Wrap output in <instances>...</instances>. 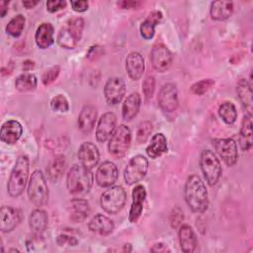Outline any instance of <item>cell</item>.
Masks as SVG:
<instances>
[{
  "label": "cell",
  "instance_id": "obj_18",
  "mask_svg": "<svg viewBox=\"0 0 253 253\" xmlns=\"http://www.w3.org/2000/svg\"><path fill=\"white\" fill-rule=\"evenodd\" d=\"M97 109L92 105H86L82 108L78 116V128L82 133H90L94 128L97 120Z\"/></svg>",
  "mask_w": 253,
  "mask_h": 253
},
{
  "label": "cell",
  "instance_id": "obj_31",
  "mask_svg": "<svg viewBox=\"0 0 253 253\" xmlns=\"http://www.w3.org/2000/svg\"><path fill=\"white\" fill-rule=\"evenodd\" d=\"M252 120L251 116L247 115L242 121L239 133V144L242 150H249L252 147Z\"/></svg>",
  "mask_w": 253,
  "mask_h": 253
},
{
  "label": "cell",
  "instance_id": "obj_17",
  "mask_svg": "<svg viewBox=\"0 0 253 253\" xmlns=\"http://www.w3.org/2000/svg\"><path fill=\"white\" fill-rule=\"evenodd\" d=\"M132 203L129 209L128 220L130 222H136L140 217L143 210V203L146 197L145 188L142 185H136L131 193Z\"/></svg>",
  "mask_w": 253,
  "mask_h": 253
},
{
  "label": "cell",
  "instance_id": "obj_35",
  "mask_svg": "<svg viewBox=\"0 0 253 253\" xmlns=\"http://www.w3.org/2000/svg\"><path fill=\"white\" fill-rule=\"evenodd\" d=\"M25 22H26V19L23 15L21 14L16 15L9 21V23L6 26L7 34H9L13 38H18L19 36H21L24 30Z\"/></svg>",
  "mask_w": 253,
  "mask_h": 253
},
{
  "label": "cell",
  "instance_id": "obj_24",
  "mask_svg": "<svg viewBox=\"0 0 253 253\" xmlns=\"http://www.w3.org/2000/svg\"><path fill=\"white\" fill-rule=\"evenodd\" d=\"M90 213L89 203L80 198H74L70 202V219L73 222H81Z\"/></svg>",
  "mask_w": 253,
  "mask_h": 253
},
{
  "label": "cell",
  "instance_id": "obj_52",
  "mask_svg": "<svg viewBox=\"0 0 253 253\" xmlns=\"http://www.w3.org/2000/svg\"><path fill=\"white\" fill-rule=\"evenodd\" d=\"M34 62L31 61V60H26L24 63H23V69L24 70H30L34 67Z\"/></svg>",
  "mask_w": 253,
  "mask_h": 253
},
{
  "label": "cell",
  "instance_id": "obj_20",
  "mask_svg": "<svg viewBox=\"0 0 253 253\" xmlns=\"http://www.w3.org/2000/svg\"><path fill=\"white\" fill-rule=\"evenodd\" d=\"M88 227L90 231L95 234L106 236L113 232L115 224L111 218L108 216L98 213L92 217V219L88 223Z\"/></svg>",
  "mask_w": 253,
  "mask_h": 253
},
{
  "label": "cell",
  "instance_id": "obj_33",
  "mask_svg": "<svg viewBox=\"0 0 253 253\" xmlns=\"http://www.w3.org/2000/svg\"><path fill=\"white\" fill-rule=\"evenodd\" d=\"M37 84V77L32 73H23L19 75L15 81V87L20 92L33 91L36 89Z\"/></svg>",
  "mask_w": 253,
  "mask_h": 253
},
{
  "label": "cell",
  "instance_id": "obj_4",
  "mask_svg": "<svg viewBox=\"0 0 253 253\" xmlns=\"http://www.w3.org/2000/svg\"><path fill=\"white\" fill-rule=\"evenodd\" d=\"M131 141V132L127 126L121 125L114 130L108 143L109 153L115 158H122L127 152Z\"/></svg>",
  "mask_w": 253,
  "mask_h": 253
},
{
  "label": "cell",
  "instance_id": "obj_8",
  "mask_svg": "<svg viewBox=\"0 0 253 253\" xmlns=\"http://www.w3.org/2000/svg\"><path fill=\"white\" fill-rule=\"evenodd\" d=\"M148 169L147 159L140 154L133 156L127 163L125 172L124 178L127 185H133L141 181L146 175Z\"/></svg>",
  "mask_w": 253,
  "mask_h": 253
},
{
  "label": "cell",
  "instance_id": "obj_25",
  "mask_svg": "<svg viewBox=\"0 0 253 253\" xmlns=\"http://www.w3.org/2000/svg\"><path fill=\"white\" fill-rule=\"evenodd\" d=\"M140 104H141V99L138 93L134 92L128 95L123 103V107H122L123 119L126 122L131 121L137 115L140 108Z\"/></svg>",
  "mask_w": 253,
  "mask_h": 253
},
{
  "label": "cell",
  "instance_id": "obj_39",
  "mask_svg": "<svg viewBox=\"0 0 253 253\" xmlns=\"http://www.w3.org/2000/svg\"><path fill=\"white\" fill-rule=\"evenodd\" d=\"M50 108L54 112L59 113H65L69 110V104L65 96L58 94L55 97H53L50 101Z\"/></svg>",
  "mask_w": 253,
  "mask_h": 253
},
{
  "label": "cell",
  "instance_id": "obj_10",
  "mask_svg": "<svg viewBox=\"0 0 253 253\" xmlns=\"http://www.w3.org/2000/svg\"><path fill=\"white\" fill-rule=\"evenodd\" d=\"M158 104L165 113L175 112L178 108V91L173 83L164 84L158 93Z\"/></svg>",
  "mask_w": 253,
  "mask_h": 253
},
{
  "label": "cell",
  "instance_id": "obj_23",
  "mask_svg": "<svg viewBox=\"0 0 253 253\" xmlns=\"http://www.w3.org/2000/svg\"><path fill=\"white\" fill-rule=\"evenodd\" d=\"M53 34L54 29L50 23H42L40 25L35 34V41L37 45L42 49L49 47L54 42Z\"/></svg>",
  "mask_w": 253,
  "mask_h": 253
},
{
  "label": "cell",
  "instance_id": "obj_44",
  "mask_svg": "<svg viewBox=\"0 0 253 253\" xmlns=\"http://www.w3.org/2000/svg\"><path fill=\"white\" fill-rule=\"evenodd\" d=\"M56 242L59 246H63V245H71V246H74L78 243V240L72 236V235H69L67 233H61L57 236L56 238Z\"/></svg>",
  "mask_w": 253,
  "mask_h": 253
},
{
  "label": "cell",
  "instance_id": "obj_19",
  "mask_svg": "<svg viewBox=\"0 0 253 253\" xmlns=\"http://www.w3.org/2000/svg\"><path fill=\"white\" fill-rule=\"evenodd\" d=\"M23 133L22 125L15 120H10L2 125L0 131V138L7 144L16 143Z\"/></svg>",
  "mask_w": 253,
  "mask_h": 253
},
{
  "label": "cell",
  "instance_id": "obj_50",
  "mask_svg": "<svg viewBox=\"0 0 253 253\" xmlns=\"http://www.w3.org/2000/svg\"><path fill=\"white\" fill-rule=\"evenodd\" d=\"M8 1H1L0 2V15L1 17H4L6 13L8 12Z\"/></svg>",
  "mask_w": 253,
  "mask_h": 253
},
{
  "label": "cell",
  "instance_id": "obj_47",
  "mask_svg": "<svg viewBox=\"0 0 253 253\" xmlns=\"http://www.w3.org/2000/svg\"><path fill=\"white\" fill-rule=\"evenodd\" d=\"M103 53V48L100 45H93L90 47L88 53H87V57L89 59H96L97 57L101 56Z\"/></svg>",
  "mask_w": 253,
  "mask_h": 253
},
{
  "label": "cell",
  "instance_id": "obj_14",
  "mask_svg": "<svg viewBox=\"0 0 253 253\" xmlns=\"http://www.w3.org/2000/svg\"><path fill=\"white\" fill-rule=\"evenodd\" d=\"M22 214L18 209L3 206L0 210V229L2 232H10L21 222Z\"/></svg>",
  "mask_w": 253,
  "mask_h": 253
},
{
  "label": "cell",
  "instance_id": "obj_49",
  "mask_svg": "<svg viewBox=\"0 0 253 253\" xmlns=\"http://www.w3.org/2000/svg\"><path fill=\"white\" fill-rule=\"evenodd\" d=\"M151 252H170V249L164 243H155L151 249Z\"/></svg>",
  "mask_w": 253,
  "mask_h": 253
},
{
  "label": "cell",
  "instance_id": "obj_6",
  "mask_svg": "<svg viewBox=\"0 0 253 253\" xmlns=\"http://www.w3.org/2000/svg\"><path fill=\"white\" fill-rule=\"evenodd\" d=\"M126 200V193L122 186H112L106 190L100 199L101 208L108 213L116 214L123 210Z\"/></svg>",
  "mask_w": 253,
  "mask_h": 253
},
{
  "label": "cell",
  "instance_id": "obj_7",
  "mask_svg": "<svg viewBox=\"0 0 253 253\" xmlns=\"http://www.w3.org/2000/svg\"><path fill=\"white\" fill-rule=\"evenodd\" d=\"M200 166L208 184L210 186L215 185L221 176L222 169L218 158L211 150L205 149L202 151Z\"/></svg>",
  "mask_w": 253,
  "mask_h": 253
},
{
  "label": "cell",
  "instance_id": "obj_28",
  "mask_svg": "<svg viewBox=\"0 0 253 253\" xmlns=\"http://www.w3.org/2000/svg\"><path fill=\"white\" fill-rule=\"evenodd\" d=\"M162 13L160 11H152L148 17L140 24L139 31L145 40H150L153 38L155 33L156 25L161 21Z\"/></svg>",
  "mask_w": 253,
  "mask_h": 253
},
{
  "label": "cell",
  "instance_id": "obj_2",
  "mask_svg": "<svg viewBox=\"0 0 253 253\" xmlns=\"http://www.w3.org/2000/svg\"><path fill=\"white\" fill-rule=\"evenodd\" d=\"M93 174L91 169H88L84 165L74 164L68 171L66 177V186L68 192L73 196H83L92 188Z\"/></svg>",
  "mask_w": 253,
  "mask_h": 253
},
{
  "label": "cell",
  "instance_id": "obj_34",
  "mask_svg": "<svg viewBox=\"0 0 253 253\" xmlns=\"http://www.w3.org/2000/svg\"><path fill=\"white\" fill-rule=\"evenodd\" d=\"M218 115L226 125H232L237 118L234 104L231 102H223L218 108Z\"/></svg>",
  "mask_w": 253,
  "mask_h": 253
},
{
  "label": "cell",
  "instance_id": "obj_26",
  "mask_svg": "<svg viewBox=\"0 0 253 253\" xmlns=\"http://www.w3.org/2000/svg\"><path fill=\"white\" fill-rule=\"evenodd\" d=\"M211 17L215 21H223L229 18L233 13V3L231 1L218 0L211 4Z\"/></svg>",
  "mask_w": 253,
  "mask_h": 253
},
{
  "label": "cell",
  "instance_id": "obj_21",
  "mask_svg": "<svg viewBox=\"0 0 253 253\" xmlns=\"http://www.w3.org/2000/svg\"><path fill=\"white\" fill-rule=\"evenodd\" d=\"M144 59L139 52H130L126 60V68L128 76L132 80H138L141 78L144 72Z\"/></svg>",
  "mask_w": 253,
  "mask_h": 253
},
{
  "label": "cell",
  "instance_id": "obj_38",
  "mask_svg": "<svg viewBox=\"0 0 253 253\" xmlns=\"http://www.w3.org/2000/svg\"><path fill=\"white\" fill-rule=\"evenodd\" d=\"M152 131V124L148 121L140 123L136 128V141L139 143L145 142Z\"/></svg>",
  "mask_w": 253,
  "mask_h": 253
},
{
  "label": "cell",
  "instance_id": "obj_40",
  "mask_svg": "<svg viewBox=\"0 0 253 253\" xmlns=\"http://www.w3.org/2000/svg\"><path fill=\"white\" fill-rule=\"evenodd\" d=\"M214 84L212 79H203L194 83L191 87V92L196 95H203L209 91V89Z\"/></svg>",
  "mask_w": 253,
  "mask_h": 253
},
{
  "label": "cell",
  "instance_id": "obj_51",
  "mask_svg": "<svg viewBox=\"0 0 253 253\" xmlns=\"http://www.w3.org/2000/svg\"><path fill=\"white\" fill-rule=\"evenodd\" d=\"M40 3V1H34V0H29V1H23V5L27 8V9H32L34 8L36 5H38Z\"/></svg>",
  "mask_w": 253,
  "mask_h": 253
},
{
  "label": "cell",
  "instance_id": "obj_1",
  "mask_svg": "<svg viewBox=\"0 0 253 253\" xmlns=\"http://www.w3.org/2000/svg\"><path fill=\"white\" fill-rule=\"evenodd\" d=\"M185 201L192 211L202 213L207 211L209 206L208 191L203 180L198 175H191L188 177L185 190Z\"/></svg>",
  "mask_w": 253,
  "mask_h": 253
},
{
  "label": "cell",
  "instance_id": "obj_32",
  "mask_svg": "<svg viewBox=\"0 0 253 253\" xmlns=\"http://www.w3.org/2000/svg\"><path fill=\"white\" fill-rule=\"evenodd\" d=\"M65 168V158L63 155H56L53 157L47 167H46V174L48 176V179L52 182H57L64 171Z\"/></svg>",
  "mask_w": 253,
  "mask_h": 253
},
{
  "label": "cell",
  "instance_id": "obj_16",
  "mask_svg": "<svg viewBox=\"0 0 253 253\" xmlns=\"http://www.w3.org/2000/svg\"><path fill=\"white\" fill-rule=\"evenodd\" d=\"M77 155L80 163L88 169L94 168L100 159V153L97 146L89 141L83 142L79 146Z\"/></svg>",
  "mask_w": 253,
  "mask_h": 253
},
{
  "label": "cell",
  "instance_id": "obj_30",
  "mask_svg": "<svg viewBox=\"0 0 253 253\" xmlns=\"http://www.w3.org/2000/svg\"><path fill=\"white\" fill-rule=\"evenodd\" d=\"M237 94L243 107L246 109L249 116H252L253 101H252V88L246 79H241L237 84Z\"/></svg>",
  "mask_w": 253,
  "mask_h": 253
},
{
  "label": "cell",
  "instance_id": "obj_15",
  "mask_svg": "<svg viewBox=\"0 0 253 253\" xmlns=\"http://www.w3.org/2000/svg\"><path fill=\"white\" fill-rule=\"evenodd\" d=\"M117 117L114 113L108 112L101 116L96 128V138L99 142H105L111 137L116 129Z\"/></svg>",
  "mask_w": 253,
  "mask_h": 253
},
{
  "label": "cell",
  "instance_id": "obj_42",
  "mask_svg": "<svg viewBox=\"0 0 253 253\" xmlns=\"http://www.w3.org/2000/svg\"><path fill=\"white\" fill-rule=\"evenodd\" d=\"M155 89V80L151 75H147L142 82V91L146 98H151Z\"/></svg>",
  "mask_w": 253,
  "mask_h": 253
},
{
  "label": "cell",
  "instance_id": "obj_43",
  "mask_svg": "<svg viewBox=\"0 0 253 253\" xmlns=\"http://www.w3.org/2000/svg\"><path fill=\"white\" fill-rule=\"evenodd\" d=\"M184 219V214H183V211L182 210L179 208V207H175L171 213H170V217H169V220H170V224L173 228H177L181 225L182 221Z\"/></svg>",
  "mask_w": 253,
  "mask_h": 253
},
{
  "label": "cell",
  "instance_id": "obj_5",
  "mask_svg": "<svg viewBox=\"0 0 253 253\" xmlns=\"http://www.w3.org/2000/svg\"><path fill=\"white\" fill-rule=\"evenodd\" d=\"M28 197L36 207L44 206L48 200V188L41 170H35L28 185Z\"/></svg>",
  "mask_w": 253,
  "mask_h": 253
},
{
  "label": "cell",
  "instance_id": "obj_37",
  "mask_svg": "<svg viewBox=\"0 0 253 253\" xmlns=\"http://www.w3.org/2000/svg\"><path fill=\"white\" fill-rule=\"evenodd\" d=\"M66 27L69 30V32L72 34V36L75 38V40L77 42H79L81 40L82 32H83V28H84V21H83V19L80 18V17L71 18L67 22V26Z\"/></svg>",
  "mask_w": 253,
  "mask_h": 253
},
{
  "label": "cell",
  "instance_id": "obj_9",
  "mask_svg": "<svg viewBox=\"0 0 253 253\" xmlns=\"http://www.w3.org/2000/svg\"><path fill=\"white\" fill-rule=\"evenodd\" d=\"M212 145L227 166H233L238 158L236 142L232 138H215Z\"/></svg>",
  "mask_w": 253,
  "mask_h": 253
},
{
  "label": "cell",
  "instance_id": "obj_48",
  "mask_svg": "<svg viewBox=\"0 0 253 253\" xmlns=\"http://www.w3.org/2000/svg\"><path fill=\"white\" fill-rule=\"evenodd\" d=\"M141 2L139 1H121L118 2V5L123 9H130V8H137Z\"/></svg>",
  "mask_w": 253,
  "mask_h": 253
},
{
  "label": "cell",
  "instance_id": "obj_29",
  "mask_svg": "<svg viewBox=\"0 0 253 253\" xmlns=\"http://www.w3.org/2000/svg\"><path fill=\"white\" fill-rule=\"evenodd\" d=\"M167 151V140L163 133L159 132L154 134L148 146L146 147V153L150 158H157Z\"/></svg>",
  "mask_w": 253,
  "mask_h": 253
},
{
  "label": "cell",
  "instance_id": "obj_36",
  "mask_svg": "<svg viewBox=\"0 0 253 253\" xmlns=\"http://www.w3.org/2000/svg\"><path fill=\"white\" fill-rule=\"evenodd\" d=\"M57 43L63 47V48H67V49H72L76 46L77 44V41L75 40V38L72 36V34L69 32V30L67 29V27L61 28L58 35H57Z\"/></svg>",
  "mask_w": 253,
  "mask_h": 253
},
{
  "label": "cell",
  "instance_id": "obj_45",
  "mask_svg": "<svg viewBox=\"0 0 253 253\" xmlns=\"http://www.w3.org/2000/svg\"><path fill=\"white\" fill-rule=\"evenodd\" d=\"M66 6V2L62 0H48L46 2V9L50 13L57 12L58 10L64 8Z\"/></svg>",
  "mask_w": 253,
  "mask_h": 253
},
{
  "label": "cell",
  "instance_id": "obj_46",
  "mask_svg": "<svg viewBox=\"0 0 253 253\" xmlns=\"http://www.w3.org/2000/svg\"><path fill=\"white\" fill-rule=\"evenodd\" d=\"M72 9L75 12H85L86 10H88L89 7V3L88 1L85 0H79V1H71L70 2Z\"/></svg>",
  "mask_w": 253,
  "mask_h": 253
},
{
  "label": "cell",
  "instance_id": "obj_13",
  "mask_svg": "<svg viewBox=\"0 0 253 253\" xmlns=\"http://www.w3.org/2000/svg\"><path fill=\"white\" fill-rule=\"evenodd\" d=\"M119 176V170L112 161L103 162L97 169L96 182L102 188L111 187L115 184Z\"/></svg>",
  "mask_w": 253,
  "mask_h": 253
},
{
  "label": "cell",
  "instance_id": "obj_27",
  "mask_svg": "<svg viewBox=\"0 0 253 253\" xmlns=\"http://www.w3.org/2000/svg\"><path fill=\"white\" fill-rule=\"evenodd\" d=\"M48 222L47 213L42 209L34 210L29 217V225L36 235H42L45 230Z\"/></svg>",
  "mask_w": 253,
  "mask_h": 253
},
{
  "label": "cell",
  "instance_id": "obj_22",
  "mask_svg": "<svg viewBox=\"0 0 253 253\" xmlns=\"http://www.w3.org/2000/svg\"><path fill=\"white\" fill-rule=\"evenodd\" d=\"M179 242L183 252L192 253L196 250L198 240L193 228L189 224H181L179 226Z\"/></svg>",
  "mask_w": 253,
  "mask_h": 253
},
{
  "label": "cell",
  "instance_id": "obj_11",
  "mask_svg": "<svg viewBox=\"0 0 253 253\" xmlns=\"http://www.w3.org/2000/svg\"><path fill=\"white\" fill-rule=\"evenodd\" d=\"M150 59L151 64L156 71L164 72L170 68L173 60V55L166 45L162 43H157L151 49Z\"/></svg>",
  "mask_w": 253,
  "mask_h": 253
},
{
  "label": "cell",
  "instance_id": "obj_3",
  "mask_svg": "<svg viewBox=\"0 0 253 253\" xmlns=\"http://www.w3.org/2000/svg\"><path fill=\"white\" fill-rule=\"evenodd\" d=\"M29 176V159L25 155H21L16 159L15 165L11 171L7 191L13 197H19L25 190Z\"/></svg>",
  "mask_w": 253,
  "mask_h": 253
},
{
  "label": "cell",
  "instance_id": "obj_12",
  "mask_svg": "<svg viewBox=\"0 0 253 253\" xmlns=\"http://www.w3.org/2000/svg\"><path fill=\"white\" fill-rule=\"evenodd\" d=\"M126 94V82L121 77H111L105 84L104 95L110 105L119 104Z\"/></svg>",
  "mask_w": 253,
  "mask_h": 253
},
{
  "label": "cell",
  "instance_id": "obj_41",
  "mask_svg": "<svg viewBox=\"0 0 253 253\" xmlns=\"http://www.w3.org/2000/svg\"><path fill=\"white\" fill-rule=\"evenodd\" d=\"M59 71H60V67L58 65H54V66L50 67L49 69H47L42 77V83L44 85H49L50 83H52L57 78Z\"/></svg>",
  "mask_w": 253,
  "mask_h": 253
}]
</instances>
